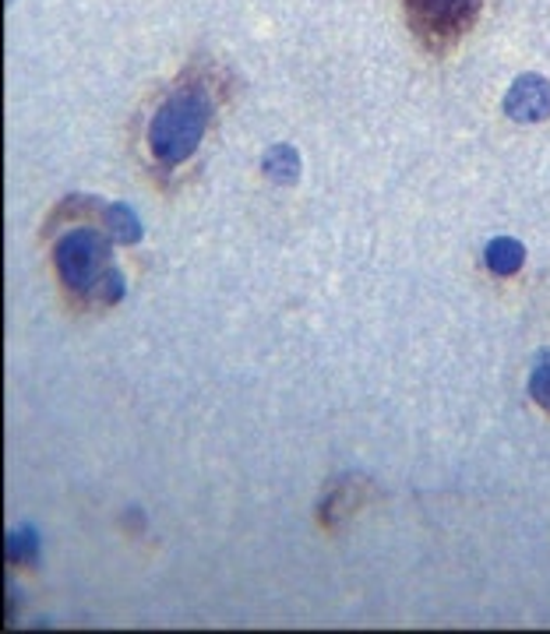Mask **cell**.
I'll list each match as a JSON object with an SVG mask.
<instances>
[{
    "label": "cell",
    "mask_w": 550,
    "mask_h": 634,
    "mask_svg": "<svg viewBox=\"0 0 550 634\" xmlns=\"http://www.w3.org/2000/svg\"><path fill=\"white\" fill-rule=\"evenodd\" d=\"M8 557H11V560H18V564H33V560H36V532H33V529L11 532V540H8Z\"/></svg>",
    "instance_id": "obj_10"
},
{
    "label": "cell",
    "mask_w": 550,
    "mask_h": 634,
    "mask_svg": "<svg viewBox=\"0 0 550 634\" xmlns=\"http://www.w3.org/2000/svg\"><path fill=\"white\" fill-rule=\"evenodd\" d=\"M103 225L120 240V244H138L141 240V222L127 205H106L103 208Z\"/></svg>",
    "instance_id": "obj_7"
},
{
    "label": "cell",
    "mask_w": 550,
    "mask_h": 634,
    "mask_svg": "<svg viewBox=\"0 0 550 634\" xmlns=\"http://www.w3.org/2000/svg\"><path fill=\"white\" fill-rule=\"evenodd\" d=\"M120 296H124V275H120V268H110V272L99 279V286L92 289V300L110 307V303H117Z\"/></svg>",
    "instance_id": "obj_9"
},
{
    "label": "cell",
    "mask_w": 550,
    "mask_h": 634,
    "mask_svg": "<svg viewBox=\"0 0 550 634\" xmlns=\"http://www.w3.org/2000/svg\"><path fill=\"white\" fill-rule=\"evenodd\" d=\"M265 177H272L276 183H293L296 177H300V155H296L293 145H276L265 152Z\"/></svg>",
    "instance_id": "obj_6"
},
{
    "label": "cell",
    "mask_w": 550,
    "mask_h": 634,
    "mask_svg": "<svg viewBox=\"0 0 550 634\" xmlns=\"http://www.w3.org/2000/svg\"><path fill=\"white\" fill-rule=\"evenodd\" d=\"M208 120H212V95L205 85H197V81L177 85V89L159 103V109L152 113L149 131H145L155 166L174 169L180 163H188L194 148L202 145Z\"/></svg>",
    "instance_id": "obj_1"
},
{
    "label": "cell",
    "mask_w": 550,
    "mask_h": 634,
    "mask_svg": "<svg viewBox=\"0 0 550 634\" xmlns=\"http://www.w3.org/2000/svg\"><path fill=\"white\" fill-rule=\"evenodd\" d=\"M484 0H406L409 28L434 53L456 47L462 33L476 22Z\"/></svg>",
    "instance_id": "obj_3"
},
{
    "label": "cell",
    "mask_w": 550,
    "mask_h": 634,
    "mask_svg": "<svg viewBox=\"0 0 550 634\" xmlns=\"http://www.w3.org/2000/svg\"><path fill=\"white\" fill-rule=\"evenodd\" d=\"M504 113L519 124H540L550 117V85L540 75H519L504 95Z\"/></svg>",
    "instance_id": "obj_4"
},
{
    "label": "cell",
    "mask_w": 550,
    "mask_h": 634,
    "mask_svg": "<svg viewBox=\"0 0 550 634\" xmlns=\"http://www.w3.org/2000/svg\"><path fill=\"white\" fill-rule=\"evenodd\" d=\"M529 394L543 413H550V349L536 352L533 371H529Z\"/></svg>",
    "instance_id": "obj_8"
},
{
    "label": "cell",
    "mask_w": 550,
    "mask_h": 634,
    "mask_svg": "<svg viewBox=\"0 0 550 634\" xmlns=\"http://www.w3.org/2000/svg\"><path fill=\"white\" fill-rule=\"evenodd\" d=\"M53 264L56 275H61L64 286L75 296H92V289L99 286V279L110 272V240L81 225V230H71L56 240L53 247Z\"/></svg>",
    "instance_id": "obj_2"
},
{
    "label": "cell",
    "mask_w": 550,
    "mask_h": 634,
    "mask_svg": "<svg viewBox=\"0 0 550 634\" xmlns=\"http://www.w3.org/2000/svg\"><path fill=\"white\" fill-rule=\"evenodd\" d=\"M487 268L494 275H515L522 261H526V247L519 244V240L512 236H498V240H490L487 244Z\"/></svg>",
    "instance_id": "obj_5"
}]
</instances>
